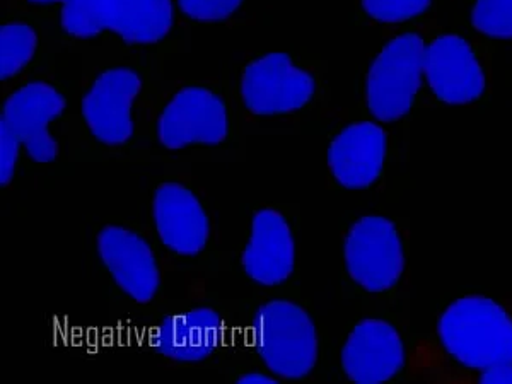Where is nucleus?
Segmentation results:
<instances>
[{"label":"nucleus","instance_id":"f257e3e1","mask_svg":"<svg viewBox=\"0 0 512 384\" xmlns=\"http://www.w3.org/2000/svg\"><path fill=\"white\" fill-rule=\"evenodd\" d=\"M164 57L81 53V79L67 122L70 163H140L147 115L163 82Z\"/></svg>","mask_w":512,"mask_h":384},{"label":"nucleus","instance_id":"f03ea898","mask_svg":"<svg viewBox=\"0 0 512 384\" xmlns=\"http://www.w3.org/2000/svg\"><path fill=\"white\" fill-rule=\"evenodd\" d=\"M248 137L229 74L178 81L164 77L147 115L140 163L239 161Z\"/></svg>","mask_w":512,"mask_h":384},{"label":"nucleus","instance_id":"7ed1b4c3","mask_svg":"<svg viewBox=\"0 0 512 384\" xmlns=\"http://www.w3.org/2000/svg\"><path fill=\"white\" fill-rule=\"evenodd\" d=\"M243 342L238 354L253 357L280 383L315 379L328 359L325 328L299 286L253 292L241 299L216 297ZM234 357V355H233Z\"/></svg>","mask_w":512,"mask_h":384},{"label":"nucleus","instance_id":"20e7f679","mask_svg":"<svg viewBox=\"0 0 512 384\" xmlns=\"http://www.w3.org/2000/svg\"><path fill=\"white\" fill-rule=\"evenodd\" d=\"M325 60L296 52H262L231 72L234 96L248 135L299 134L332 99Z\"/></svg>","mask_w":512,"mask_h":384},{"label":"nucleus","instance_id":"39448f33","mask_svg":"<svg viewBox=\"0 0 512 384\" xmlns=\"http://www.w3.org/2000/svg\"><path fill=\"white\" fill-rule=\"evenodd\" d=\"M192 30L176 0H67L55 14L62 52L164 57L187 53Z\"/></svg>","mask_w":512,"mask_h":384},{"label":"nucleus","instance_id":"423d86ee","mask_svg":"<svg viewBox=\"0 0 512 384\" xmlns=\"http://www.w3.org/2000/svg\"><path fill=\"white\" fill-rule=\"evenodd\" d=\"M146 224L169 272L221 274L224 251L217 248L212 214L193 183L190 164H163V171L151 176Z\"/></svg>","mask_w":512,"mask_h":384},{"label":"nucleus","instance_id":"0eeeda50","mask_svg":"<svg viewBox=\"0 0 512 384\" xmlns=\"http://www.w3.org/2000/svg\"><path fill=\"white\" fill-rule=\"evenodd\" d=\"M407 277V227L381 210L357 214L342 234L340 296L359 311H400Z\"/></svg>","mask_w":512,"mask_h":384},{"label":"nucleus","instance_id":"6e6552de","mask_svg":"<svg viewBox=\"0 0 512 384\" xmlns=\"http://www.w3.org/2000/svg\"><path fill=\"white\" fill-rule=\"evenodd\" d=\"M86 253L113 301L135 315L164 303L168 265L147 224L120 216L98 217L86 229Z\"/></svg>","mask_w":512,"mask_h":384},{"label":"nucleus","instance_id":"1a4fd4ad","mask_svg":"<svg viewBox=\"0 0 512 384\" xmlns=\"http://www.w3.org/2000/svg\"><path fill=\"white\" fill-rule=\"evenodd\" d=\"M422 55V24L384 35L357 84V103L349 110L388 128L398 156L408 151L410 125L425 106Z\"/></svg>","mask_w":512,"mask_h":384},{"label":"nucleus","instance_id":"9d476101","mask_svg":"<svg viewBox=\"0 0 512 384\" xmlns=\"http://www.w3.org/2000/svg\"><path fill=\"white\" fill-rule=\"evenodd\" d=\"M74 93L57 62L2 89L0 123L23 149L24 168L41 169L67 159V122Z\"/></svg>","mask_w":512,"mask_h":384},{"label":"nucleus","instance_id":"9b49d317","mask_svg":"<svg viewBox=\"0 0 512 384\" xmlns=\"http://www.w3.org/2000/svg\"><path fill=\"white\" fill-rule=\"evenodd\" d=\"M424 28L425 106H478L489 99L494 43L468 28L431 19Z\"/></svg>","mask_w":512,"mask_h":384},{"label":"nucleus","instance_id":"f8f14e48","mask_svg":"<svg viewBox=\"0 0 512 384\" xmlns=\"http://www.w3.org/2000/svg\"><path fill=\"white\" fill-rule=\"evenodd\" d=\"M299 233V205H258L251 210L239 245L222 253L221 274L233 275L253 292L299 286Z\"/></svg>","mask_w":512,"mask_h":384},{"label":"nucleus","instance_id":"ddd939ff","mask_svg":"<svg viewBox=\"0 0 512 384\" xmlns=\"http://www.w3.org/2000/svg\"><path fill=\"white\" fill-rule=\"evenodd\" d=\"M436 340L444 359L470 376L512 364V301L489 292H463L437 313Z\"/></svg>","mask_w":512,"mask_h":384},{"label":"nucleus","instance_id":"4468645a","mask_svg":"<svg viewBox=\"0 0 512 384\" xmlns=\"http://www.w3.org/2000/svg\"><path fill=\"white\" fill-rule=\"evenodd\" d=\"M408 359L402 311L361 309L340 338L333 369L350 383H398L407 379Z\"/></svg>","mask_w":512,"mask_h":384},{"label":"nucleus","instance_id":"2eb2a0df","mask_svg":"<svg viewBox=\"0 0 512 384\" xmlns=\"http://www.w3.org/2000/svg\"><path fill=\"white\" fill-rule=\"evenodd\" d=\"M396 158L388 128L344 111L326 140V185L335 192H371L381 187Z\"/></svg>","mask_w":512,"mask_h":384},{"label":"nucleus","instance_id":"dca6fc26","mask_svg":"<svg viewBox=\"0 0 512 384\" xmlns=\"http://www.w3.org/2000/svg\"><path fill=\"white\" fill-rule=\"evenodd\" d=\"M55 16L4 11L0 21V81L2 89L57 62L62 55Z\"/></svg>","mask_w":512,"mask_h":384},{"label":"nucleus","instance_id":"f3484780","mask_svg":"<svg viewBox=\"0 0 512 384\" xmlns=\"http://www.w3.org/2000/svg\"><path fill=\"white\" fill-rule=\"evenodd\" d=\"M441 2L443 0H355V19L359 26L388 35L431 21Z\"/></svg>","mask_w":512,"mask_h":384},{"label":"nucleus","instance_id":"a211bd4d","mask_svg":"<svg viewBox=\"0 0 512 384\" xmlns=\"http://www.w3.org/2000/svg\"><path fill=\"white\" fill-rule=\"evenodd\" d=\"M463 26L490 43H512V0H468Z\"/></svg>","mask_w":512,"mask_h":384},{"label":"nucleus","instance_id":"6ab92c4d","mask_svg":"<svg viewBox=\"0 0 512 384\" xmlns=\"http://www.w3.org/2000/svg\"><path fill=\"white\" fill-rule=\"evenodd\" d=\"M176 4L190 28H216L239 23L248 0H176Z\"/></svg>","mask_w":512,"mask_h":384},{"label":"nucleus","instance_id":"aec40b11","mask_svg":"<svg viewBox=\"0 0 512 384\" xmlns=\"http://www.w3.org/2000/svg\"><path fill=\"white\" fill-rule=\"evenodd\" d=\"M219 369L233 383H280L267 367L248 355H234L222 362Z\"/></svg>","mask_w":512,"mask_h":384},{"label":"nucleus","instance_id":"412c9836","mask_svg":"<svg viewBox=\"0 0 512 384\" xmlns=\"http://www.w3.org/2000/svg\"><path fill=\"white\" fill-rule=\"evenodd\" d=\"M24 168L23 149L11 130L0 123V181L9 190Z\"/></svg>","mask_w":512,"mask_h":384},{"label":"nucleus","instance_id":"4be33fe9","mask_svg":"<svg viewBox=\"0 0 512 384\" xmlns=\"http://www.w3.org/2000/svg\"><path fill=\"white\" fill-rule=\"evenodd\" d=\"M65 2L67 0H7L6 9L55 16Z\"/></svg>","mask_w":512,"mask_h":384},{"label":"nucleus","instance_id":"5701e85b","mask_svg":"<svg viewBox=\"0 0 512 384\" xmlns=\"http://www.w3.org/2000/svg\"><path fill=\"white\" fill-rule=\"evenodd\" d=\"M477 383H512V364H495L472 376Z\"/></svg>","mask_w":512,"mask_h":384}]
</instances>
